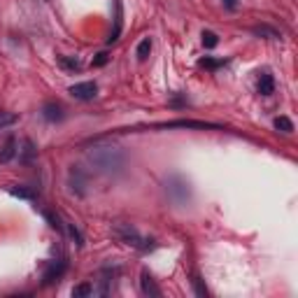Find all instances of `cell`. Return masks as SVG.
<instances>
[{
  "mask_svg": "<svg viewBox=\"0 0 298 298\" xmlns=\"http://www.w3.org/2000/svg\"><path fill=\"white\" fill-rule=\"evenodd\" d=\"M12 194L14 196H21V198H33L31 191H26V189H12Z\"/></svg>",
  "mask_w": 298,
  "mask_h": 298,
  "instance_id": "cell-23",
  "label": "cell"
},
{
  "mask_svg": "<svg viewBox=\"0 0 298 298\" xmlns=\"http://www.w3.org/2000/svg\"><path fill=\"white\" fill-rule=\"evenodd\" d=\"M86 161L103 175H119L126 168V154L112 145H93L86 149Z\"/></svg>",
  "mask_w": 298,
  "mask_h": 298,
  "instance_id": "cell-1",
  "label": "cell"
},
{
  "mask_svg": "<svg viewBox=\"0 0 298 298\" xmlns=\"http://www.w3.org/2000/svg\"><path fill=\"white\" fill-rule=\"evenodd\" d=\"M252 33L259 37H270V40H277V37H280V33L275 31V28H270V26H254Z\"/></svg>",
  "mask_w": 298,
  "mask_h": 298,
  "instance_id": "cell-13",
  "label": "cell"
},
{
  "mask_svg": "<svg viewBox=\"0 0 298 298\" xmlns=\"http://www.w3.org/2000/svg\"><path fill=\"white\" fill-rule=\"evenodd\" d=\"M165 194L175 205H187L191 201V187L182 175H170L165 180Z\"/></svg>",
  "mask_w": 298,
  "mask_h": 298,
  "instance_id": "cell-3",
  "label": "cell"
},
{
  "mask_svg": "<svg viewBox=\"0 0 298 298\" xmlns=\"http://www.w3.org/2000/svg\"><path fill=\"white\" fill-rule=\"evenodd\" d=\"M194 286H196V293H198V296H207V289L203 286V282H201V277H198V275L194 277Z\"/></svg>",
  "mask_w": 298,
  "mask_h": 298,
  "instance_id": "cell-21",
  "label": "cell"
},
{
  "mask_svg": "<svg viewBox=\"0 0 298 298\" xmlns=\"http://www.w3.org/2000/svg\"><path fill=\"white\" fill-rule=\"evenodd\" d=\"M35 156H37L35 145H33L31 140H24V149L19 152V161H21V163H31Z\"/></svg>",
  "mask_w": 298,
  "mask_h": 298,
  "instance_id": "cell-12",
  "label": "cell"
},
{
  "mask_svg": "<svg viewBox=\"0 0 298 298\" xmlns=\"http://www.w3.org/2000/svg\"><path fill=\"white\" fill-rule=\"evenodd\" d=\"M161 128H219L217 124H207V122H191V119H177V122H168V124H161Z\"/></svg>",
  "mask_w": 298,
  "mask_h": 298,
  "instance_id": "cell-7",
  "label": "cell"
},
{
  "mask_svg": "<svg viewBox=\"0 0 298 298\" xmlns=\"http://www.w3.org/2000/svg\"><path fill=\"white\" fill-rule=\"evenodd\" d=\"M256 91L261 93V96H270V93H275V79L270 73H261V77H259V84H256Z\"/></svg>",
  "mask_w": 298,
  "mask_h": 298,
  "instance_id": "cell-9",
  "label": "cell"
},
{
  "mask_svg": "<svg viewBox=\"0 0 298 298\" xmlns=\"http://www.w3.org/2000/svg\"><path fill=\"white\" fill-rule=\"evenodd\" d=\"M70 96L77 100H93L98 96V86L93 82H79V84L70 86Z\"/></svg>",
  "mask_w": 298,
  "mask_h": 298,
  "instance_id": "cell-5",
  "label": "cell"
},
{
  "mask_svg": "<svg viewBox=\"0 0 298 298\" xmlns=\"http://www.w3.org/2000/svg\"><path fill=\"white\" fill-rule=\"evenodd\" d=\"M107 63V54H98V58L93 61V66H105Z\"/></svg>",
  "mask_w": 298,
  "mask_h": 298,
  "instance_id": "cell-24",
  "label": "cell"
},
{
  "mask_svg": "<svg viewBox=\"0 0 298 298\" xmlns=\"http://www.w3.org/2000/svg\"><path fill=\"white\" fill-rule=\"evenodd\" d=\"M275 128H277V131H282V133H291L293 124H291V119H289V116H277V119H275Z\"/></svg>",
  "mask_w": 298,
  "mask_h": 298,
  "instance_id": "cell-15",
  "label": "cell"
},
{
  "mask_svg": "<svg viewBox=\"0 0 298 298\" xmlns=\"http://www.w3.org/2000/svg\"><path fill=\"white\" fill-rule=\"evenodd\" d=\"M66 268H68V261H66V259H58V261H54L51 266L47 268V273H44V277H42V284H44V286L54 284V282L58 280L63 273H66Z\"/></svg>",
  "mask_w": 298,
  "mask_h": 298,
  "instance_id": "cell-6",
  "label": "cell"
},
{
  "mask_svg": "<svg viewBox=\"0 0 298 298\" xmlns=\"http://www.w3.org/2000/svg\"><path fill=\"white\" fill-rule=\"evenodd\" d=\"M68 233H70V237H73V240L79 245V247L84 245V237H82V233H79V231H77V228H75L73 224H68Z\"/></svg>",
  "mask_w": 298,
  "mask_h": 298,
  "instance_id": "cell-20",
  "label": "cell"
},
{
  "mask_svg": "<svg viewBox=\"0 0 298 298\" xmlns=\"http://www.w3.org/2000/svg\"><path fill=\"white\" fill-rule=\"evenodd\" d=\"M203 44H205L207 49H214V47H217V44H219V37H217V33L203 31Z\"/></svg>",
  "mask_w": 298,
  "mask_h": 298,
  "instance_id": "cell-16",
  "label": "cell"
},
{
  "mask_svg": "<svg viewBox=\"0 0 298 298\" xmlns=\"http://www.w3.org/2000/svg\"><path fill=\"white\" fill-rule=\"evenodd\" d=\"M86 184H89V177L82 168H70L68 172V187L73 189L77 196H84L86 194Z\"/></svg>",
  "mask_w": 298,
  "mask_h": 298,
  "instance_id": "cell-4",
  "label": "cell"
},
{
  "mask_svg": "<svg viewBox=\"0 0 298 298\" xmlns=\"http://www.w3.org/2000/svg\"><path fill=\"white\" fill-rule=\"evenodd\" d=\"M135 54H138V58H140V61H147V58H149V54H152V40H149V37H145V40L138 44V51H135Z\"/></svg>",
  "mask_w": 298,
  "mask_h": 298,
  "instance_id": "cell-14",
  "label": "cell"
},
{
  "mask_svg": "<svg viewBox=\"0 0 298 298\" xmlns=\"http://www.w3.org/2000/svg\"><path fill=\"white\" fill-rule=\"evenodd\" d=\"M17 124V114H10V112H0V131L3 128H10Z\"/></svg>",
  "mask_w": 298,
  "mask_h": 298,
  "instance_id": "cell-17",
  "label": "cell"
},
{
  "mask_svg": "<svg viewBox=\"0 0 298 298\" xmlns=\"http://www.w3.org/2000/svg\"><path fill=\"white\" fill-rule=\"evenodd\" d=\"M17 140L14 138H7V142L0 147V163H7V161H12L14 154H17Z\"/></svg>",
  "mask_w": 298,
  "mask_h": 298,
  "instance_id": "cell-11",
  "label": "cell"
},
{
  "mask_svg": "<svg viewBox=\"0 0 298 298\" xmlns=\"http://www.w3.org/2000/svg\"><path fill=\"white\" fill-rule=\"evenodd\" d=\"M112 235L122 243L131 245V247H138V250H152L154 247V240H147L138 233V228H133L131 224H114L112 226Z\"/></svg>",
  "mask_w": 298,
  "mask_h": 298,
  "instance_id": "cell-2",
  "label": "cell"
},
{
  "mask_svg": "<svg viewBox=\"0 0 298 298\" xmlns=\"http://www.w3.org/2000/svg\"><path fill=\"white\" fill-rule=\"evenodd\" d=\"M224 7H226V10H231V12H233V10H235V7H237V0H224Z\"/></svg>",
  "mask_w": 298,
  "mask_h": 298,
  "instance_id": "cell-25",
  "label": "cell"
},
{
  "mask_svg": "<svg viewBox=\"0 0 298 298\" xmlns=\"http://www.w3.org/2000/svg\"><path fill=\"white\" fill-rule=\"evenodd\" d=\"M226 61H214V58H201V66H205V68H219V66H224Z\"/></svg>",
  "mask_w": 298,
  "mask_h": 298,
  "instance_id": "cell-22",
  "label": "cell"
},
{
  "mask_svg": "<svg viewBox=\"0 0 298 298\" xmlns=\"http://www.w3.org/2000/svg\"><path fill=\"white\" fill-rule=\"evenodd\" d=\"M140 286H142V293H145V296H161V289H158V284L154 282V277L147 273V270L142 273Z\"/></svg>",
  "mask_w": 298,
  "mask_h": 298,
  "instance_id": "cell-10",
  "label": "cell"
},
{
  "mask_svg": "<svg viewBox=\"0 0 298 298\" xmlns=\"http://www.w3.org/2000/svg\"><path fill=\"white\" fill-rule=\"evenodd\" d=\"M58 61H61V66L68 68V70H79V68H82V63H79L77 58H68V56H61Z\"/></svg>",
  "mask_w": 298,
  "mask_h": 298,
  "instance_id": "cell-19",
  "label": "cell"
},
{
  "mask_svg": "<svg viewBox=\"0 0 298 298\" xmlns=\"http://www.w3.org/2000/svg\"><path fill=\"white\" fill-rule=\"evenodd\" d=\"M93 293V286L91 284H77L73 289V296L75 298H79V296H91Z\"/></svg>",
  "mask_w": 298,
  "mask_h": 298,
  "instance_id": "cell-18",
  "label": "cell"
},
{
  "mask_svg": "<svg viewBox=\"0 0 298 298\" xmlns=\"http://www.w3.org/2000/svg\"><path fill=\"white\" fill-rule=\"evenodd\" d=\"M42 116L47 119V122L56 124V122H63V116H66V112H63V107L58 103H47L42 107Z\"/></svg>",
  "mask_w": 298,
  "mask_h": 298,
  "instance_id": "cell-8",
  "label": "cell"
}]
</instances>
